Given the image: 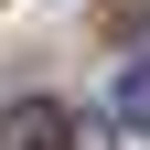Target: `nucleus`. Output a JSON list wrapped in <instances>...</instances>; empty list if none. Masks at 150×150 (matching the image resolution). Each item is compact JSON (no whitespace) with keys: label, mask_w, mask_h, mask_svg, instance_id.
Masks as SVG:
<instances>
[{"label":"nucleus","mask_w":150,"mask_h":150,"mask_svg":"<svg viewBox=\"0 0 150 150\" xmlns=\"http://www.w3.org/2000/svg\"><path fill=\"white\" fill-rule=\"evenodd\" d=\"M129 43H139V64H150V11H139V22H129Z\"/></svg>","instance_id":"nucleus-3"},{"label":"nucleus","mask_w":150,"mask_h":150,"mask_svg":"<svg viewBox=\"0 0 150 150\" xmlns=\"http://www.w3.org/2000/svg\"><path fill=\"white\" fill-rule=\"evenodd\" d=\"M118 118H129V129H150V64H129V75H118Z\"/></svg>","instance_id":"nucleus-2"},{"label":"nucleus","mask_w":150,"mask_h":150,"mask_svg":"<svg viewBox=\"0 0 150 150\" xmlns=\"http://www.w3.org/2000/svg\"><path fill=\"white\" fill-rule=\"evenodd\" d=\"M0 150H75V118L54 97H22L11 118H0Z\"/></svg>","instance_id":"nucleus-1"}]
</instances>
